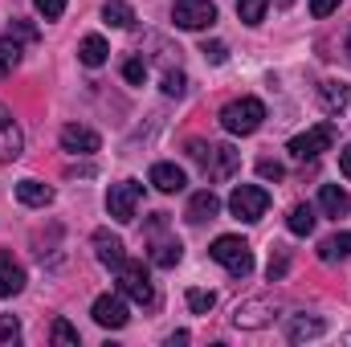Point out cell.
Returning <instances> with one entry per match:
<instances>
[{"label":"cell","instance_id":"5b68a950","mask_svg":"<svg viewBox=\"0 0 351 347\" xmlns=\"http://www.w3.org/2000/svg\"><path fill=\"white\" fill-rule=\"evenodd\" d=\"M114 274H119V294H123V298H131V302H139V307H152V302H156V290H152V282H147L143 261L127 258Z\"/></svg>","mask_w":351,"mask_h":347},{"label":"cell","instance_id":"ba28073f","mask_svg":"<svg viewBox=\"0 0 351 347\" xmlns=\"http://www.w3.org/2000/svg\"><path fill=\"white\" fill-rule=\"evenodd\" d=\"M172 21H176V29L200 33V29L217 25V4H213V0H176L172 4Z\"/></svg>","mask_w":351,"mask_h":347},{"label":"cell","instance_id":"f1b7e54d","mask_svg":"<svg viewBox=\"0 0 351 347\" xmlns=\"http://www.w3.org/2000/svg\"><path fill=\"white\" fill-rule=\"evenodd\" d=\"M53 344L58 347H78V331H74L70 319H58V323H53Z\"/></svg>","mask_w":351,"mask_h":347},{"label":"cell","instance_id":"7402d4cb","mask_svg":"<svg viewBox=\"0 0 351 347\" xmlns=\"http://www.w3.org/2000/svg\"><path fill=\"white\" fill-rule=\"evenodd\" d=\"M102 21L114 25V29H131V25H135V8H131L127 0H106V4H102Z\"/></svg>","mask_w":351,"mask_h":347},{"label":"cell","instance_id":"44dd1931","mask_svg":"<svg viewBox=\"0 0 351 347\" xmlns=\"http://www.w3.org/2000/svg\"><path fill=\"white\" fill-rule=\"evenodd\" d=\"M106 53H110V45H106L98 33L82 37V45H78V58H82V66H90V70H98V66L106 62Z\"/></svg>","mask_w":351,"mask_h":347},{"label":"cell","instance_id":"d4e9b609","mask_svg":"<svg viewBox=\"0 0 351 347\" xmlns=\"http://www.w3.org/2000/svg\"><path fill=\"white\" fill-rule=\"evenodd\" d=\"M147 258H152V265H160V270H172L176 261L184 258V246H180L176 237H172V241H160V246H156Z\"/></svg>","mask_w":351,"mask_h":347},{"label":"cell","instance_id":"d6986e66","mask_svg":"<svg viewBox=\"0 0 351 347\" xmlns=\"http://www.w3.org/2000/svg\"><path fill=\"white\" fill-rule=\"evenodd\" d=\"M147 180H152L160 192H168V196H172V192H184V184H188L176 164H152V176H147Z\"/></svg>","mask_w":351,"mask_h":347},{"label":"cell","instance_id":"f546056e","mask_svg":"<svg viewBox=\"0 0 351 347\" xmlns=\"http://www.w3.org/2000/svg\"><path fill=\"white\" fill-rule=\"evenodd\" d=\"M123 78H127L131 86H143V78H147V62H143V58H127V62H123Z\"/></svg>","mask_w":351,"mask_h":347},{"label":"cell","instance_id":"30bf717a","mask_svg":"<svg viewBox=\"0 0 351 347\" xmlns=\"http://www.w3.org/2000/svg\"><path fill=\"white\" fill-rule=\"evenodd\" d=\"M25 152V135H21V123L12 119V110L0 102V160L12 164L16 156Z\"/></svg>","mask_w":351,"mask_h":347},{"label":"cell","instance_id":"f35d334b","mask_svg":"<svg viewBox=\"0 0 351 347\" xmlns=\"http://www.w3.org/2000/svg\"><path fill=\"white\" fill-rule=\"evenodd\" d=\"M274 4H278V8H290V4H294V0H274Z\"/></svg>","mask_w":351,"mask_h":347},{"label":"cell","instance_id":"7c38bea8","mask_svg":"<svg viewBox=\"0 0 351 347\" xmlns=\"http://www.w3.org/2000/svg\"><path fill=\"white\" fill-rule=\"evenodd\" d=\"M94 254H98V261L102 265H110V270H119L123 261H127V250H123V241L110 233V229H94Z\"/></svg>","mask_w":351,"mask_h":347},{"label":"cell","instance_id":"277c9868","mask_svg":"<svg viewBox=\"0 0 351 347\" xmlns=\"http://www.w3.org/2000/svg\"><path fill=\"white\" fill-rule=\"evenodd\" d=\"M331 147H335V123H319V127H306L302 135H294L286 152L306 164V160H319V156L331 152Z\"/></svg>","mask_w":351,"mask_h":347},{"label":"cell","instance_id":"8fae6325","mask_svg":"<svg viewBox=\"0 0 351 347\" xmlns=\"http://www.w3.org/2000/svg\"><path fill=\"white\" fill-rule=\"evenodd\" d=\"M98 147H102L98 131H90V127H78V123L62 127V152H70V156H94Z\"/></svg>","mask_w":351,"mask_h":347},{"label":"cell","instance_id":"74e56055","mask_svg":"<svg viewBox=\"0 0 351 347\" xmlns=\"http://www.w3.org/2000/svg\"><path fill=\"white\" fill-rule=\"evenodd\" d=\"M339 172H343V176L351 180V143L343 147V152H339Z\"/></svg>","mask_w":351,"mask_h":347},{"label":"cell","instance_id":"4316f807","mask_svg":"<svg viewBox=\"0 0 351 347\" xmlns=\"http://www.w3.org/2000/svg\"><path fill=\"white\" fill-rule=\"evenodd\" d=\"M265 8H269V0H237V16H241L245 25H262Z\"/></svg>","mask_w":351,"mask_h":347},{"label":"cell","instance_id":"2e32d148","mask_svg":"<svg viewBox=\"0 0 351 347\" xmlns=\"http://www.w3.org/2000/svg\"><path fill=\"white\" fill-rule=\"evenodd\" d=\"M25 290V270L12 261V254H0V298H12Z\"/></svg>","mask_w":351,"mask_h":347},{"label":"cell","instance_id":"4dcf8cb0","mask_svg":"<svg viewBox=\"0 0 351 347\" xmlns=\"http://www.w3.org/2000/svg\"><path fill=\"white\" fill-rule=\"evenodd\" d=\"M21 339V319L16 315H0V347Z\"/></svg>","mask_w":351,"mask_h":347},{"label":"cell","instance_id":"d6a6232c","mask_svg":"<svg viewBox=\"0 0 351 347\" xmlns=\"http://www.w3.org/2000/svg\"><path fill=\"white\" fill-rule=\"evenodd\" d=\"M200 53H204V58H208L213 66H221V62L229 58V49H225V41H204V45H200Z\"/></svg>","mask_w":351,"mask_h":347},{"label":"cell","instance_id":"ab89813d","mask_svg":"<svg viewBox=\"0 0 351 347\" xmlns=\"http://www.w3.org/2000/svg\"><path fill=\"white\" fill-rule=\"evenodd\" d=\"M348 58H351V33H348Z\"/></svg>","mask_w":351,"mask_h":347},{"label":"cell","instance_id":"4fadbf2b","mask_svg":"<svg viewBox=\"0 0 351 347\" xmlns=\"http://www.w3.org/2000/svg\"><path fill=\"white\" fill-rule=\"evenodd\" d=\"M217 213H221V196H217L213 188L192 192V200H188V208H184V217H188L192 225H204V221H213Z\"/></svg>","mask_w":351,"mask_h":347},{"label":"cell","instance_id":"ac0fdd59","mask_svg":"<svg viewBox=\"0 0 351 347\" xmlns=\"http://www.w3.org/2000/svg\"><path fill=\"white\" fill-rule=\"evenodd\" d=\"M16 200L29 204V208H45V204L53 200V188L41 184V180H21V184H16Z\"/></svg>","mask_w":351,"mask_h":347},{"label":"cell","instance_id":"6da1fadb","mask_svg":"<svg viewBox=\"0 0 351 347\" xmlns=\"http://www.w3.org/2000/svg\"><path fill=\"white\" fill-rule=\"evenodd\" d=\"M188 156L200 164V172L208 176V180H229V176L237 172V164H241V152H233L229 143H200V139H192Z\"/></svg>","mask_w":351,"mask_h":347},{"label":"cell","instance_id":"83f0119b","mask_svg":"<svg viewBox=\"0 0 351 347\" xmlns=\"http://www.w3.org/2000/svg\"><path fill=\"white\" fill-rule=\"evenodd\" d=\"M217 307V294L213 290H188V311L192 315H208Z\"/></svg>","mask_w":351,"mask_h":347},{"label":"cell","instance_id":"d590c367","mask_svg":"<svg viewBox=\"0 0 351 347\" xmlns=\"http://www.w3.org/2000/svg\"><path fill=\"white\" fill-rule=\"evenodd\" d=\"M339 4H343V0H311V16H319V21H323V16H331Z\"/></svg>","mask_w":351,"mask_h":347},{"label":"cell","instance_id":"e575fe53","mask_svg":"<svg viewBox=\"0 0 351 347\" xmlns=\"http://www.w3.org/2000/svg\"><path fill=\"white\" fill-rule=\"evenodd\" d=\"M286 265H290V254H286V250H278V254L269 258V282H282V274H286Z\"/></svg>","mask_w":351,"mask_h":347},{"label":"cell","instance_id":"e0dca14e","mask_svg":"<svg viewBox=\"0 0 351 347\" xmlns=\"http://www.w3.org/2000/svg\"><path fill=\"white\" fill-rule=\"evenodd\" d=\"M319 208H323L327 217H348L351 196L339 188V184H323V188H319Z\"/></svg>","mask_w":351,"mask_h":347},{"label":"cell","instance_id":"603a6c76","mask_svg":"<svg viewBox=\"0 0 351 347\" xmlns=\"http://www.w3.org/2000/svg\"><path fill=\"white\" fill-rule=\"evenodd\" d=\"M319 258L327 261H343V258H351V233H331L323 246H319Z\"/></svg>","mask_w":351,"mask_h":347},{"label":"cell","instance_id":"484cf974","mask_svg":"<svg viewBox=\"0 0 351 347\" xmlns=\"http://www.w3.org/2000/svg\"><path fill=\"white\" fill-rule=\"evenodd\" d=\"M16 62H21V41L8 33V37H0V78H8L16 70Z\"/></svg>","mask_w":351,"mask_h":347},{"label":"cell","instance_id":"5bb4252c","mask_svg":"<svg viewBox=\"0 0 351 347\" xmlns=\"http://www.w3.org/2000/svg\"><path fill=\"white\" fill-rule=\"evenodd\" d=\"M323 331H327V323H323V319H315V315H290V323H286V339H290V344L319 339Z\"/></svg>","mask_w":351,"mask_h":347},{"label":"cell","instance_id":"ffe728a7","mask_svg":"<svg viewBox=\"0 0 351 347\" xmlns=\"http://www.w3.org/2000/svg\"><path fill=\"white\" fill-rule=\"evenodd\" d=\"M319 102H323L327 115H339L351 102V86L348 82H323V86H319Z\"/></svg>","mask_w":351,"mask_h":347},{"label":"cell","instance_id":"cb8c5ba5","mask_svg":"<svg viewBox=\"0 0 351 347\" xmlns=\"http://www.w3.org/2000/svg\"><path fill=\"white\" fill-rule=\"evenodd\" d=\"M286 225H290L294 237H311V233H315V208H311V204H294Z\"/></svg>","mask_w":351,"mask_h":347},{"label":"cell","instance_id":"7a4b0ae2","mask_svg":"<svg viewBox=\"0 0 351 347\" xmlns=\"http://www.w3.org/2000/svg\"><path fill=\"white\" fill-rule=\"evenodd\" d=\"M265 123V102L262 98H233L225 110H221V127L229 135H254Z\"/></svg>","mask_w":351,"mask_h":347},{"label":"cell","instance_id":"8d00e7d4","mask_svg":"<svg viewBox=\"0 0 351 347\" xmlns=\"http://www.w3.org/2000/svg\"><path fill=\"white\" fill-rule=\"evenodd\" d=\"M258 172H262L265 180H282L286 168H282V164H274V160H262V164H258Z\"/></svg>","mask_w":351,"mask_h":347},{"label":"cell","instance_id":"8992f818","mask_svg":"<svg viewBox=\"0 0 351 347\" xmlns=\"http://www.w3.org/2000/svg\"><path fill=\"white\" fill-rule=\"evenodd\" d=\"M265 208H269V192L258 188V184H237L233 196H229V213H233L237 221H245V225L262 221Z\"/></svg>","mask_w":351,"mask_h":347},{"label":"cell","instance_id":"1f68e13d","mask_svg":"<svg viewBox=\"0 0 351 347\" xmlns=\"http://www.w3.org/2000/svg\"><path fill=\"white\" fill-rule=\"evenodd\" d=\"M184 90H188V78H184L180 70H168V74H164V94H172V98H180Z\"/></svg>","mask_w":351,"mask_h":347},{"label":"cell","instance_id":"3957f363","mask_svg":"<svg viewBox=\"0 0 351 347\" xmlns=\"http://www.w3.org/2000/svg\"><path fill=\"white\" fill-rule=\"evenodd\" d=\"M208 258L217 261V265H225L233 278H250L254 274V250L241 241V237H217L213 241V250H208Z\"/></svg>","mask_w":351,"mask_h":347},{"label":"cell","instance_id":"836d02e7","mask_svg":"<svg viewBox=\"0 0 351 347\" xmlns=\"http://www.w3.org/2000/svg\"><path fill=\"white\" fill-rule=\"evenodd\" d=\"M37 4V12L45 16V21H58L62 12H66V0H33Z\"/></svg>","mask_w":351,"mask_h":347},{"label":"cell","instance_id":"52a82bcc","mask_svg":"<svg viewBox=\"0 0 351 347\" xmlns=\"http://www.w3.org/2000/svg\"><path fill=\"white\" fill-rule=\"evenodd\" d=\"M139 200H143V184H139V180L110 184V192H106V213H110L119 225H127V221H135V213H139Z\"/></svg>","mask_w":351,"mask_h":347},{"label":"cell","instance_id":"9c48e42d","mask_svg":"<svg viewBox=\"0 0 351 347\" xmlns=\"http://www.w3.org/2000/svg\"><path fill=\"white\" fill-rule=\"evenodd\" d=\"M90 315H94V323L106 327V331H119V327H127V319H131L123 294H98L94 307H90Z\"/></svg>","mask_w":351,"mask_h":347},{"label":"cell","instance_id":"9a60e30c","mask_svg":"<svg viewBox=\"0 0 351 347\" xmlns=\"http://www.w3.org/2000/svg\"><path fill=\"white\" fill-rule=\"evenodd\" d=\"M269 315H274V307H269V302L250 298V302H241V307L233 311V323H237V327H245V331H254V327H265V323H269Z\"/></svg>","mask_w":351,"mask_h":347}]
</instances>
